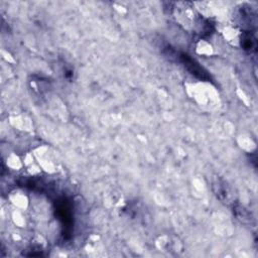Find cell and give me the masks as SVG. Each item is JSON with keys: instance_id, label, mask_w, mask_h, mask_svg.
Segmentation results:
<instances>
[{"instance_id": "1", "label": "cell", "mask_w": 258, "mask_h": 258, "mask_svg": "<svg viewBox=\"0 0 258 258\" xmlns=\"http://www.w3.org/2000/svg\"><path fill=\"white\" fill-rule=\"evenodd\" d=\"M176 55L178 60L184 66V68L196 78L202 81H211V76L208 74V72L189 55L185 53H178Z\"/></svg>"}, {"instance_id": "2", "label": "cell", "mask_w": 258, "mask_h": 258, "mask_svg": "<svg viewBox=\"0 0 258 258\" xmlns=\"http://www.w3.org/2000/svg\"><path fill=\"white\" fill-rule=\"evenodd\" d=\"M212 187L215 195L221 202L227 205L234 203V192L225 180L220 177H215L212 182Z\"/></svg>"}, {"instance_id": "3", "label": "cell", "mask_w": 258, "mask_h": 258, "mask_svg": "<svg viewBox=\"0 0 258 258\" xmlns=\"http://www.w3.org/2000/svg\"><path fill=\"white\" fill-rule=\"evenodd\" d=\"M55 211H56V216H57L58 220L61 222L62 226L67 230H70V227L72 226L73 220H72L71 206H70L69 202L66 199L58 200L56 202Z\"/></svg>"}, {"instance_id": "4", "label": "cell", "mask_w": 258, "mask_h": 258, "mask_svg": "<svg viewBox=\"0 0 258 258\" xmlns=\"http://www.w3.org/2000/svg\"><path fill=\"white\" fill-rule=\"evenodd\" d=\"M233 213L235 214L237 219L240 220L241 222H243L244 224H251L252 223L253 217L244 207H242L240 205H235L233 207Z\"/></svg>"}, {"instance_id": "5", "label": "cell", "mask_w": 258, "mask_h": 258, "mask_svg": "<svg viewBox=\"0 0 258 258\" xmlns=\"http://www.w3.org/2000/svg\"><path fill=\"white\" fill-rule=\"evenodd\" d=\"M241 45L245 50L251 51L256 47V39L250 31H244L241 35Z\"/></svg>"}]
</instances>
